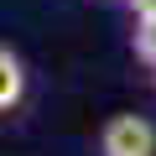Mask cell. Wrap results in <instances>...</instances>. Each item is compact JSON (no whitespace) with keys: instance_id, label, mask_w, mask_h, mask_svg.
I'll return each mask as SVG.
<instances>
[{"instance_id":"cell-3","label":"cell","mask_w":156,"mask_h":156,"mask_svg":"<svg viewBox=\"0 0 156 156\" xmlns=\"http://www.w3.org/2000/svg\"><path fill=\"white\" fill-rule=\"evenodd\" d=\"M135 52L156 68V16H140L135 21Z\"/></svg>"},{"instance_id":"cell-4","label":"cell","mask_w":156,"mask_h":156,"mask_svg":"<svg viewBox=\"0 0 156 156\" xmlns=\"http://www.w3.org/2000/svg\"><path fill=\"white\" fill-rule=\"evenodd\" d=\"M130 11L135 16H156V0H130Z\"/></svg>"},{"instance_id":"cell-2","label":"cell","mask_w":156,"mask_h":156,"mask_svg":"<svg viewBox=\"0 0 156 156\" xmlns=\"http://www.w3.org/2000/svg\"><path fill=\"white\" fill-rule=\"evenodd\" d=\"M26 94V68L11 47H0V109H16Z\"/></svg>"},{"instance_id":"cell-1","label":"cell","mask_w":156,"mask_h":156,"mask_svg":"<svg viewBox=\"0 0 156 156\" xmlns=\"http://www.w3.org/2000/svg\"><path fill=\"white\" fill-rule=\"evenodd\" d=\"M99 156H156V125L146 115H109L99 125Z\"/></svg>"}]
</instances>
